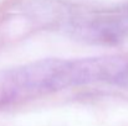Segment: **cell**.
<instances>
[{
	"label": "cell",
	"mask_w": 128,
	"mask_h": 126,
	"mask_svg": "<svg viewBox=\"0 0 128 126\" xmlns=\"http://www.w3.org/2000/svg\"><path fill=\"white\" fill-rule=\"evenodd\" d=\"M94 84L127 88L128 59L121 57L47 58L2 73L0 91L4 98L15 99Z\"/></svg>",
	"instance_id": "6da1fadb"
},
{
	"label": "cell",
	"mask_w": 128,
	"mask_h": 126,
	"mask_svg": "<svg viewBox=\"0 0 128 126\" xmlns=\"http://www.w3.org/2000/svg\"><path fill=\"white\" fill-rule=\"evenodd\" d=\"M39 20L77 40L96 44H116L128 39V5L86 7L64 2L34 5Z\"/></svg>",
	"instance_id": "7a4b0ae2"
}]
</instances>
